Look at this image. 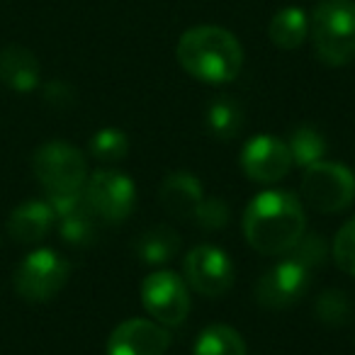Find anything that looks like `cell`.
Masks as SVG:
<instances>
[{
    "label": "cell",
    "mask_w": 355,
    "mask_h": 355,
    "mask_svg": "<svg viewBox=\"0 0 355 355\" xmlns=\"http://www.w3.org/2000/svg\"><path fill=\"white\" fill-rule=\"evenodd\" d=\"M304 209L285 190H266L243 212V236L261 256H282L304 236Z\"/></svg>",
    "instance_id": "6da1fadb"
},
{
    "label": "cell",
    "mask_w": 355,
    "mask_h": 355,
    "mask_svg": "<svg viewBox=\"0 0 355 355\" xmlns=\"http://www.w3.org/2000/svg\"><path fill=\"white\" fill-rule=\"evenodd\" d=\"M175 59L185 73L209 85L232 83L243 66V49L229 30L198 25L185 32L175 46Z\"/></svg>",
    "instance_id": "7a4b0ae2"
},
{
    "label": "cell",
    "mask_w": 355,
    "mask_h": 355,
    "mask_svg": "<svg viewBox=\"0 0 355 355\" xmlns=\"http://www.w3.org/2000/svg\"><path fill=\"white\" fill-rule=\"evenodd\" d=\"M309 35L326 66H348L355 59V0H321L311 12Z\"/></svg>",
    "instance_id": "3957f363"
},
{
    "label": "cell",
    "mask_w": 355,
    "mask_h": 355,
    "mask_svg": "<svg viewBox=\"0 0 355 355\" xmlns=\"http://www.w3.org/2000/svg\"><path fill=\"white\" fill-rule=\"evenodd\" d=\"M32 171L49 195L83 193L88 180L85 156L69 141H46L35 151Z\"/></svg>",
    "instance_id": "277c9868"
},
{
    "label": "cell",
    "mask_w": 355,
    "mask_h": 355,
    "mask_svg": "<svg viewBox=\"0 0 355 355\" xmlns=\"http://www.w3.org/2000/svg\"><path fill=\"white\" fill-rule=\"evenodd\" d=\"M302 198L321 214L343 212L355 200V175L343 163L316 161L302 178Z\"/></svg>",
    "instance_id": "5b68a950"
},
{
    "label": "cell",
    "mask_w": 355,
    "mask_h": 355,
    "mask_svg": "<svg viewBox=\"0 0 355 355\" xmlns=\"http://www.w3.org/2000/svg\"><path fill=\"white\" fill-rule=\"evenodd\" d=\"M71 268L61 253L51 248L32 251L15 270V290L27 302H49L66 287Z\"/></svg>",
    "instance_id": "8992f818"
},
{
    "label": "cell",
    "mask_w": 355,
    "mask_h": 355,
    "mask_svg": "<svg viewBox=\"0 0 355 355\" xmlns=\"http://www.w3.org/2000/svg\"><path fill=\"white\" fill-rule=\"evenodd\" d=\"M83 198L90 212L110 224L124 222L137 202L132 178L119 171H98L85 180Z\"/></svg>",
    "instance_id": "52a82bcc"
},
{
    "label": "cell",
    "mask_w": 355,
    "mask_h": 355,
    "mask_svg": "<svg viewBox=\"0 0 355 355\" xmlns=\"http://www.w3.org/2000/svg\"><path fill=\"white\" fill-rule=\"evenodd\" d=\"M183 272L188 285L207 300H217V297L227 295L234 285V277H236L232 258L222 248L209 246V243L195 246L185 256Z\"/></svg>",
    "instance_id": "ba28073f"
},
{
    "label": "cell",
    "mask_w": 355,
    "mask_h": 355,
    "mask_svg": "<svg viewBox=\"0 0 355 355\" xmlns=\"http://www.w3.org/2000/svg\"><path fill=\"white\" fill-rule=\"evenodd\" d=\"M141 304L161 326L183 324L190 314L188 285L175 272H151L141 282Z\"/></svg>",
    "instance_id": "9c48e42d"
},
{
    "label": "cell",
    "mask_w": 355,
    "mask_h": 355,
    "mask_svg": "<svg viewBox=\"0 0 355 355\" xmlns=\"http://www.w3.org/2000/svg\"><path fill=\"white\" fill-rule=\"evenodd\" d=\"M309 280L311 272L285 256L256 282V300L266 309H287L304 297V292L309 290Z\"/></svg>",
    "instance_id": "30bf717a"
},
{
    "label": "cell",
    "mask_w": 355,
    "mask_h": 355,
    "mask_svg": "<svg viewBox=\"0 0 355 355\" xmlns=\"http://www.w3.org/2000/svg\"><path fill=\"white\" fill-rule=\"evenodd\" d=\"M241 168L246 173L248 180L261 185L277 183L290 173V168L295 166L290 156V148L285 141L263 134V137H253L251 141H246V146L241 148Z\"/></svg>",
    "instance_id": "8fae6325"
},
{
    "label": "cell",
    "mask_w": 355,
    "mask_h": 355,
    "mask_svg": "<svg viewBox=\"0 0 355 355\" xmlns=\"http://www.w3.org/2000/svg\"><path fill=\"white\" fill-rule=\"evenodd\" d=\"M171 334L148 319L122 321L107 340V355H166Z\"/></svg>",
    "instance_id": "7c38bea8"
},
{
    "label": "cell",
    "mask_w": 355,
    "mask_h": 355,
    "mask_svg": "<svg viewBox=\"0 0 355 355\" xmlns=\"http://www.w3.org/2000/svg\"><path fill=\"white\" fill-rule=\"evenodd\" d=\"M202 200L205 190L193 173H173L158 190V202L173 219H193Z\"/></svg>",
    "instance_id": "4fadbf2b"
},
{
    "label": "cell",
    "mask_w": 355,
    "mask_h": 355,
    "mask_svg": "<svg viewBox=\"0 0 355 355\" xmlns=\"http://www.w3.org/2000/svg\"><path fill=\"white\" fill-rule=\"evenodd\" d=\"M42 69L35 51L20 44H8L0 49V80L15 93H32L40 85Z\"/></svg>",
    "instance_id": "5bb4252c"
},
{
    "label": "cell",
    "mask_w": 355,
    "mask_h": 355,
    "mask_svg": "<svg viewBox=\"0 0 355 355\" xmlns=\"http://www.w3.org/2000/svg\"><path fill=\"white\" fill-rule=\"evenodd\" d=\"M54 222L56 212L49 205V200H27L20 207L12 209L8 229L17 243L30 246V243H40L51 232Z\"/></svg>",
    "instance_id": "9a60e30c"
},
{
    "label": "cell",
    "mask_w": 355,
    "mask_h": 355,
    "mask_svg": "<svg viewBox=\"0 0 355 355\" xmlns=\"http://www.w3.org/2000/svg\"><path fill=\"white\" fill-rule=\"evenodd\" d=\"M134 251L144 266H166L180 251V236L168 224H156V227H148L144 234H139Z\"/></svg>",
    "instance_id": "2e32d148"
},
{
    "label": "cell",
    "mask_w": 355,
    "mask_h": 355,
    "mask_svg": "<svg viewBox=\"0 0 355 355\" xmlns=\"http://www.w3.org/2000/svg\"><path fill=\"white\" fill-rule=\"evenodd\" d=\"M268 37L277 49H297L309 37V17L302 8H282L272 15L270 25H268Z\"/></svg>",
    "instance_id": "e0dca14e"
},
{
    "label": "cell",
    "mask_w": 355,
    "mask_h": 355,
    "mask_svg": "<svg viewBox=\"0 0 355 355\" xmlns=\"http://www.w3.org/2000/svg\"><path fill=\"white\" fill-rule=\"evenodd\" d=\"M59 234L69 246L85 248L93 246L98 239V222L95 214L90 212L88 202H80L78 207L69 209V212L59 214Z\"/></svg>",
    "instance_id": "ac0fdd59"
},
{
    "label": "cell",
    "mask_w": 355,
    "mask_h": 355,
    "mask_svg": "<svg viewBox=\"0 0 355 355\" xmlns=\"http://www.w3.org/2000/svg\"><path fill=\"white\" fill-rule=\"evenodd\" d=\"M193 355H246V343L236 329L212 324L198 336Z\"/></svg>",
    "instance_id": "d6986e66"
},
{
    "label": "cell",
    "mask_w": 355,
    "mask_h": 355,
    "mask_svg": "<svg viewBox=\"0 0 355 355\" xmlns=\"http://www.w3.org/2000/svg\"><path fill=\"white\" fill-rule=\"evenodd\" d=\"M207 127L217 139H234L243 127V110L229 95L214 98L207 107Z\"/></svg>",
    "instance_id": "ffe728a7"
},
{
    "label": "cell",
    "mask_w": 355,
    "mask_h": 355,
    "mask_svg": "<svg viewBox=\"0 0 355 355\" xmlns=\"http://www.w3.org/2000/svg\"><path fill=\"white\" fill-rule=\"evenodd\" d=\"M287 148H290L292 163H297V166H302V168H309L311 163L324 161L326 139H324V134L316 127H311V124H300V127L290 134Z\"/></svg>",
    "instance_id": "44dd1931"
},
{
    "label": "cell",
    "mask_w": 355,
    "mask_h": 355,
    "mask_svg": "<svg viewBox=\"0 0 355 355\" xmlns=\"http://www.w3.org/2000/svg\"><path fill=\"white\" fill-rule=\"evenodd\" d=\"M129 151V139L124 132L112 127H105L90 139V153L98 158L100 163H117L127 156Z\"/></svg>",
    "instance_id": "7402d4cb"
},
{
    "label": "cell",
    "mask_w": 355,
    "mask_h": 355,
    "mask_svg": "<svg viewBox=\"0 0 355 355\" xmlns=\"http://www.w3.org/2000/svg\"><path fill=\"white\" fill-rule=\"evenodd\" d=\"M285 256H290L292 261H297L309 272H314L329 258V246H326V239L321 234H304Z\"/></svg>",
    "instance_id": "603a6c76"
},
{
    "label": "cell",
    "mask_w": 355,
    "mask_h": 355,
    "mask_svg": "<svg viewBox=\"0 0 355 355\" xmlns=\"http://www.w3.org/2000/svg\"><path fill=\"white\" fill-rule=\"evenodd\" d=\"M316 316H319L321 324L329 326H343L350 319V302L348 295L340 290H326L319 295L314 306Z\"/></svg>",
    "instance_id": "cb8c5ba5"
},
{
    "label": "cell",
    "mask_w": 355,
    "mask_h": 355,
    "mask_svg": "<svg viewBox=\"0 0 355 355\" xmlns=\"http://www.w3.org/2000/svg\"><path fill=\"white\" fill-rule=\"evenodd\" d=\"M331 256H334L336 266L345 272V275L355 277V217H350L343 227L338 229L331 246Z\"/></svg>",
    "instance_id": "d4e9b609"
},
{
    "label": "cell",
    "mask_w": 355,
    "mask_h": 355,
    "mask_svg": "<svg viewBox=\"0 0 355 355\" xmlns=\"http://www.w3.org/2000/svg\"><path fill=\"white\" fill-rule=\"evenodd\" d=\"M195 222H198L200 229L205 232H219L229 224L232 219V212H229V205L219 198H205L200 202L198 212H195Z\"/></svg>",
    "instance_id": "484cf974"
},
{
    "label": "cell",
    "mask_w": 355,
    "mask_h": 355,
    "mask_svg": "<svg viewBox=\"0 0 355 355\" xmlns=\"http://www.w3.org/2000/svg\"><path fill=\"white\" fill-rule=\"evenodd\" d=\"M44 100L51 107H71L76 103V90L64 80H51L44 88Z\"/></svg>",
    "instance_id": "4316f807"
}]
</instances>
